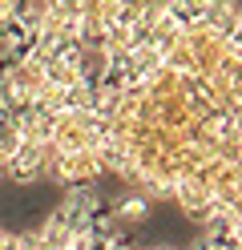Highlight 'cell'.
<instances>
[{"label":"cell","mask_w":242,"mask_h":250,"mask_svg":"<svg viewBox=\"0 0 242 250\" xmlns=\"http://www.w3.org/2000/svg\"><path fill=\"white\" fill-rule=\"evenodd\" d=\"M21 4H24V0H0V28L16 21V12H21Z\"/></svg>","instance_id":"7a4b0ae2"},{"label":"cell","mask_w":242,"mask_h":250,"mask_svg":"<svg viewBox=\"0 0 242 250\" xmlns=\"http://www.w3.org/2000/svg\"><path fill=\"white\" fill-rule=\"evenodd\" d=\"M113 218L125 226V222H145L150 218V198H141V194H125L117 206H113Z\"/></svg>","instance_id":"6da1fadb"}]
</instances>
